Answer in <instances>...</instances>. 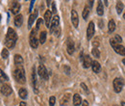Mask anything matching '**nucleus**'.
<instances>
[{"label":"nucleus","mask_w":125,"mask_h":106,"mask_svg":"<svg viewBox=\"0 0 125 106\" xmlns=\"http://www.w3.org/2000/svg\"><path fill=\"white\" fill-rule=\"evenodd\" d=\"M108 29H109V33H113L115 30V22L113 19H111L108 23Z\"/></svg>","instance_id":"nucleus-24"},{"label":"nucleus","mask_w":125,"mask_h":106,"mask_svg":"<svg viewBox=\"0 0 125 106\" xmlns=\"http://www.w3.org/2000/svg\"><path fill=\"white\" fill-rule=\"evenodd\" d=\"M92 68H93L94 72H95V73H98V72H100V71H101V65H100L97 61H93Z\"/></svg>","instance_id":"nucleus-17"},{"label":"nucleus","mask_w":125,"mask_h":106,"mask_svg":"<svg viewBox=\"0 0 125 106\" xmlns=\"http://www.w3.org/2000/svg\"><path fill=\"white\" fill-rule=\"evenodd\" d=\"M32 81H33V85H34V88H35V92L38 93V90H37V76H36L35 67L33 68V71H32Z\"/></svg>","instance_id":"nucleus-20"},{"label":"nucleus","mask_w":125,"mask_h":106,"mask_svg":"<svg viewBox=\"0 0 125 106\" xmlns=\"http://www.w3.org/2000/svg\"><path fill=\"white\" fill-rule=\"evenodd\" d=\"M19 106H26V103H25L24 101H21L20 104H19Z\"/></svg>","instance_id":"nucleus-38"},{"label":"nucleus","mask_w":125,"mask_h":106,"mask_svg":"<svg viewBox=\"0 0 125 106\" xmlns=\"http://www.w3.org/2000/svg\"><path fill=\"white\" fill-rule=\"evenodd\" d=\"M94 35V23L93 21H91L89 23V26L87 28V39L91 40Z\"/></svg>","instance_id":"nucleus-8"},{"label":"nucleus","mask_w":125,"mask_h":106,"mask_svg":"<svg viewBox=\"0 0 125 106\" xmlns=\"http://www.w3.org/2000/svg\"><path fill=\"white\" fill-rule=\"evenodd\" d=\"M0 91H1V93H2L4 95H10V94L13 93V90H12L11 86H9V85H7V84H3V85L1 86V88H0Z\"/></svg>","instance_id":"nucleus-12"},{"label":"nucleus","mask_w":125,"mask_h":106,"mask_svg":"<svg viewBox=\"0 0 125 106\" xmlns=\"http://www.w3.org/2000/svg\"><path fill=\"white\" fill-rule=\"evenodd\" d=\"M71 22L73 24V26L75 28L78 27V23H79V18H78V14L75 10H72L71 11Z\"/></svg>","instance_id":"nucleus-11"},{"label":"nucleus","mask_w":125,"mask_h":106,"mask_svg":"<svg viewBox=\"0 0 125 106\" xmlns=\"http://www.w3.org/2000/svg\"><path fill=\"white\" fill-rule=\"evenodd\" d=\"M1 56L4 58V59H7L9 57V50L7 48H3L2 52H1Z\"/></svg>","instance_id":"nucleus-30"},{"label":"nucleus","mask_w":125,"mask_h":106,"mask_svg":"<svg viewBox=\"0 0 125 106\" xmlns=\"http://www.w3.org/2000/svg\"><path fill=\"white\" fill-rule=\"evenodd\" d=\"M37 16H38V11L37 10H35V12L30 15L29 16V20H28V28L30 29L32 27V25H33V23L35 22V20H36V18H37Z\"/></svg>","instance_id":"nucleus-15"},{"label":"nucleus","mask_w":125,"mask_h":106,"mask_svg":"<svg viewBox=\"0 0 125 106\" xmlns=\"http://www.w3.org/2000/svg\"><path fill=\"white\" fill-rule=\"evenodd\" d=\"M124 18H125V14H124Z\"/></svg>","instance_id":"nucleus-45"},{"label":"nucleus","mask_w":125,"mask_h":106,"mask_svg":"<svg viewBox=\"0 0 125 106\" xmlns=\"http://www.w3.org/2000/svg\"><path fill=\"white\" fill-rule=\"evenodd\" d=\"M115 41L117 44H120V43L122 42V39H121V37H120L119 35H115Z\"/></svg>","instance_id":"nucleus-32"},{"label":"nucleus","mask_w":125,"mask_h":106,"mask_svg":"<svg viewBox=\"0 0 125 106\" xmlns=\"http://www.w3.org/2000/svg\"><path fill=\"white\" fill-rule=\"evenodd\" d=\"M14 22H15V25L16 27H20L22 25V23H23V16H22V15L18 14L17 15H16L15 19H14Z\"/></svg>","instance_id":"nucleus-16"},{"label":"nucleus","mask_w":125,"mask_h":106,"mask_svg":"<svg viewBox=\"0 0 125 106\" xmlns=\"http://www.w3.org/2000/svg\"><path fill=\"white\" fill-rule=\"evenodd\" d=\"M90 15V8L88 6H85L84 8V11H83V18L86 20L88 18V16Z\"/></svg>","instance_id":"nucleus-28"},{"label":"nucleus","mask_w":125,"mask_h":106,"mask_svg":"<svg viewBox=\"0 0 125 106\" xmlns=\"http://www.w3.org/2000/svg\"><path fill=\"white\" fill-rule=\"evenodd\" d=\"M14 77L16 81L20 84H24L26 82L25 77V71L22 67H16V69L14 71Z\"/></svg>","instance_id":"nucleus-2"},{"label":"nucleus","mask_w":125,"mask_h":106,"mask_svg":"<svg viewBox=\"0 0 125 106\" xmlns=\"http://www.w3.org/2000/svg\"><path fill=\"white\" fill-rule=\"evenodd\" d=\"M38 73H39V75L41 76L42 79H44V80H47L48 77H49L46 68H45L43 65H40V67H39V69H38Z\"/></svg>","instance_id":"nucleus-7"},{"label":"nucleus","mask_w":125,"mask_h":106,"mask_svg":"<svg viewBox=\"0 0 125 106\" xmlns=\"http://www.w3.org/2000/svg\"><path fill=\"white\" fill-rule=\"evenodd\" d=\"M18 94H19V96H20L22 99H25V98L27 97V94H28V93H27V90H26V89H24V88H21V89L18 91Z\"/></svg>","instance_id":"nucleus-26"},{"label":"nucleus","mask_w":125,"mask_h":106,"mask_svg":"<svg viewBox=\"0 0 125 106\" xmlns=\"http://www.w3.org/2000/svg\"><path fill=\"white\" fill-rule=\"evenodd\" d=\"M0 18H1V15H0Z\"/></svg>","instance_id":"nucleus-46"},{"label":"nucleus","mask_w":125,"mask_h":106,"mask_svg":"<svg viewBox=\"0 0 125 106\" xmlns=\"http://www.w3.org/2000/svg\"><path fill=\"white\" fill-rule=\"evenodd\" d=\"M56 5H55V3H52V13H54V14H56Z\"/></svg>","instance_id":"nucleus-35"},{"label":"nucleus","mask_w":125,"mask_h":106,"mask_svg":"<svg viewBox=\"0 0 125 106\" xmlns=\"http://www.w3.org/2000/svg\"><path fill=\"white\" fill-rule=\"evenodd\" d=\"M96 12H97V15H103L104 14V8H103V3L101 1L98 2V5H97V9H96Z\"/></svg>","instance_id":"nucleus-21"},{"label":"nucleus","mask_w":125,"mask_h":106,"mask_svg":"<svg viewBox=\"0 0 125 106\" xmlns=\"http://www.w3.org/2000/svg\"><path fill=\"white\" fill-rule=\"evenodd\" d=\"M9 80L8 76L6 75V73L0 69V82H7Z\"/></svg>","instance_id":"nucleus-27"},{"label":"nucleus","mask_w":125,"mask_h":106,"mask_svg":"<svg viewBox=\"0 0 125 106\" xmlns=\"http://www.w3.org/2000/svg\"><path fill=\"white\" fill-rule=\"evenodd\" d=\"M82 106H90V105H89V103H88V101H87V100H83V102H82Z\"/></svg>","instance_id":"nucleus-36"},{"label":"nucleus","mask_w":125,"mask_h":106,"mask_svg":"<svg viewBox=\"0 0 125 106\" xmlns=\"http://www.w3.org/2000/svg\"><path fill=\"white\" fill-rule=\"evenodd\" d=\"M92 65H93V60H92V58H91L89 55L84 56V60H83V67H84L85 69H88V68L92 67Z\"/></svg>","instance_id":"nucleus-14"},{"label":"nucleus","mask_w":125,"mask_h":106,"mask_svg":"<svg viewBox=\"0 0 125 106\" xmlns=\"http://www.w3.org/2000/svg\"><path fill=\"white\" fill-rule=\"evenodd\" d=\"M121 106H125V102H124V101H122V102H121Z\"/></svg>","instance_id":"nucleus-41"},{"label":"nucleus","mask_w":125,"mask_h":106,"mask_svg":"<svg viewBox=\"0 0 125 106\" xmlns=\"http://www.w3.org/2000/svg\"><path fill=\"white\" fill-rule=\"evenodd\" d=\"M42 18H39V19H38V21H37V27H36V29H37V30L41 27V24H42Z\"/></svg>","instance_id":"nucleus-33"},{"label":"nucleus","mask_w":125,"mask_h":106,"mask_svg":"<svg viewBox=\"0 0 125 106\" xmlns=\"http://www.w3.org/2000/svg\"><path fill=\"white\" fill-rule=\"evenodd\" d=\"M16 41H17V35H16V31L13 28H9L7 31L6 38H5V46L10 49H13L16 46Z\"/></svg>","instance_id":"nucleus-1"},{"label":"nucleus","mask_w":125,"mask_h":106,"mask_svg":"<svg viewBox=\"0 0 125 106\" xmlns=\"http://www.w3.org/2000/svg\"><path fill=\"white\" fill-rule=\"evenodd\" d=\"M52 12L50 10H46L45 14H44V21H45V25L46 27L50 28V22L52 21Z\"/></svg>","instance_id":"nucleus-13"},{"label":"nucleus","mask_w":125,"mask_h":106,"mask_svg":"<svg viewBox=\"0 0 125 106\" xmlns=\"http://www.w3.org/2000/svg\"><path fill=\"white\" fill-rule=\"evenodd\" d=\"M89 4H90V7H92V6H93V4H94V1H90V2H89Z\"/></svg>","instance_id":"nucleus-39"},{"label":"nucleus","mask_w":125,"mask_h":106,"mask_svg":"<svg viewBox=\"0 0 125 106\" xmlns=\"http://www.w3.org/2000/svg\"><path fill=\"white\" fill-rule=\"evenodd\" d=\"M10 8H11V12H12V14L17 15H18V12L20 11V4H19L17 1H14V2H12Z\"/></svg>","instance_id":"nucleus-9"},{"label":"nucleus","mask_w":125,"mask_h":106,"mask_svg":"<svg viewBox=\"0 0 125 106\" xmlns=\"http://www.w3.org/2000/svg\"><path fill=\"white\" fill-rule=\"evenodd\" d=\"M22 64H23V59L20 55L16 54L15 55V65L16 67H22Z\"/></svg>","instance_id":"nucleus-18"},{"label":"nucleus","mask_w":125,"mask_h":106,"mask_svg":"<svg viewBox=\"0 0 125 106\" xmlns=\"http://www.w3.org/2000/svg\"><path fill=\"white\" fill-rule=\"evenodd\" d=\"M92 53H93V55H94L95 58H100V51H99L96 47H94V48H93Z\"/></svg>","instance_id":"nucleus-29"},{"label":"nucleus","mask_w":125,"mask_h":106,"mask_svg":"<svg viewBox=\"0 0 125 106\" xmlns=\"http://www.w3.org/2000/svg\"><path fill=\"white\" fill-rule=\"evenodd\" d=\"M73 104L75 106H79L80 104H82V98L78 94H75L73 95Z\"/></svg>","instance_id":"nucleus-19"},{"label":"nucleus","mask_w":125,"mask_h":106,"mask_svg":"<svg viewBox=\"0 0 125 106\" xmlns=\"http://www.w3.org/2000/svg\"><path fill=\"white\" fill-rule=\"evenodd\" d=\"M66 50H67V53H68L69 55H72L73 52H74V43H73V41H72L70 38L67 39V43H66Z\"/></svg>","instance_id":"nucleus-10"},{"label":"nucleus","mask_w":125,"mask_h":106,"mask_svg":"<svg viewBox=\"0 0 125 106\" xmlns=\"http://www.w3.org/2000/svg\"><path fill=\"white\" fill-rule=\"evenodd\" d=\"M33 4H34V1H31V6H30V11L32 10V6H33Z\"/></svg>","instance_id":"nucleus-40"},{"label":"nucleus","mask_w":125,"mask_h":106,"mask_svg":"<svg viewBox=\"0 0 125 106\" xmlns=\"http://www.w3.org/2000/svg\"><path fill=\"white\" fill-rule=\"evenodd\" d=\"M47 2V6H49L50 5V1H46Z\"/></svg>","instance_id":"nucleus-42"},{"label":"nucleus","mask_w":125,"mask_h":106,"mask_svg":"<svg viewBox=\"0 0 125 106\" xmlns=\"http://www.w3.org/2000/svg\"><path fill=\"white\" fill-rule=\"evenodd\" d=\"M37 29H33L30 33V37H29V41H30V46L32 48H37L39 46V41H38V38H37Z\"/></svg>","instance_id":"nucleus-4"},{"label":"nucleus","mask_w":125,"mask_h":106,"mask_svg":"<svg viewBox=\"0 0 125 106\" xmlns=\"http://www.w3.org/2000/svg\"><path fill=\"white\" fill-rule=\"evenodd\" d=\"M81 87L83 88V90L86 92L87 94H89V90H88V87L86 86V84H85V83H81Z\"/></svg>","instance_id":"nucleus-34"},{"label":"nucleus","mask_w":125,"mask_h":106,"mask_svg":"<svg viewBox=\"0 0 125 106\" xmlns=\"http://www.w3.org/2000/svg\"><path fill=\"white\" fill-rule=\"evenodd\" d=\"M123 8H124V6H123V3H122L121 1H117V2H116V6H115V9H116V12H117V14H118V15H120V14L122 13V11H123Z\"/></svg>","instance_id":"nucleus-23"},{"label":"nucleus","mask_w":125,"mask_h":106,"mask_svg":"<svg viewBox=\"0 0 125 106\" xmlns=\"http://www.w3.org/2000/svg\"><path fill=\"white\" fill-rule=\"evenodd\" d=\"M122 63H123V64H124V65H125V58H124V59H123V60H122Z\"/></svg>","instance_id":"nucleus-43"},{"label":"nucleus","mask_w":125,"mask_h":106,"mask_svg":"<svg viewBox=\"0 0 125 106\" xmlns=\"http://www.w3.org/2000/svg\"><path fill=\"white\" fill-rule=\"evenodd\" d=\"M93 45H94V46H99V43L97 42V40H95L94 43H93Z\"/></svg>","instance_id":"nucleus-37"},{"label":"nucleus","mask_w":125,"mask_h":106,"mask_svg":"<svg viewBox=\"0 0 125 106\" xmlns=\"http://www.w3.org/2000/svg\"><path fill=\"white\" fill-rule=\"evenodd\" d=\"M110 45L112 46L113 49H114L117 54H119V55H121V56H125V47L123 46H121L120 44H117V43H116L115 40H113V39L110 40Z\"/></svg>","instance_id":"nucleus-3"},{"label":"nucleus","mask_w":125,"mask_h":106,"mask_svg":"<svg viewBox=\"0 0 125 106\" xmlns=\"http://www.w3.org/2000/svg\"><path fill=\"white\" fill-rule=\"evenodd\" d=\"M114 106H118V105H114Z\"/></svg>","instance_id":"nucleus-44"},{"label":"nucleus","mask_w":125,"mask_h":106,"mask_svg":"<svg viewBox=\"0 0 125 106\" xmlns=\"http://www.w3.org/2000/svg\"><path fill=\"white\" fill-rule=\"evenodd\" d=\"M69 98H70V94H65L62 96V99H61V105L62 106L66 105V104L68 103V101H69Z\"/></svg>","instance_id":"nucleus-22"},{"label":"nucleus","mask_w":125,"mask_h":106,"mask_svg":"<svg viewBox=\"0 0 125 106\" xmlns=\"http://www.w3.org/2000/svg\"><path fill=\"white\" fill-rule=\"evenodd\" d=\"M59 24H60V17L58 15H55L52 18V21H51V24H50V33H54L56 30L60 29Z\"/></svg>","instance_id":"nucleus-6"},{"label":"nucleus","mask_w":125,"mask_h":106,"mask_svg":"<svg viewBox=\"0 0 125 106\" xmlns=\"http://www.w3.org/2000/svg\"><path fill=\"white\" fill-rule=\"evenodd\" d=\"M46 35H47V33L45 31L41 32V34H40V44L43 45V44L45 43V41H46Z\"/></svg>","instance_id":"nucleus-25"},{"label":"nucleus","mask_w":125,"mask_h":106,"mask_svg":"<svg viewBox=\"0 0 125 106\" xmlns=\"http://www.w3.org/2000/svg\"><path fill=\"white\" fill-rule=\"evenodd\" d=\"M55 101H56L55 96H50V98H49V105L54 106V104H55Z\"/></svg>","instance_id":"nucleus-31"},{"label":"nucleus","mask_w":125,"mask_h":106,"mask_svg":"<svg viewBox=\"0 0 125 106\" xmlns=\"http://www.w3.org/2000/svg\"><path fill=\"white\" fill-rule=\"evenodd\" d=\"M113 85H114V90L115 93H120L123 89V86H124V82H123V79L122 78H115L113 82Z\"/></svg>","instance_id":"nucleus-5"}]
</instances>
